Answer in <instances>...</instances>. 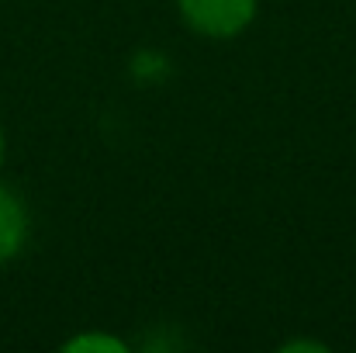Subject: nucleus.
I'll list each match as a JSON object with an SVG mask.
<instances>
[{
    "mask_svg": "<svg viewBox=\"0 0 356 353\" xmlns=\"http://www.w3.org/2000/svg\"><path fill=\"white\" fill-rule=\"evenodd\" d=\"M180 14L208 38H232L252 21L256 0H180Z\"/></svg>",
    "mask_w": 356,
    "mask_h": 353,
    "instance_id": "obj_1",
    "label": "nucleus"
},
{
    "mask_svg": "<svg viewBox=\"0 0 356 353\" xmlns=\"http://www.w3.org/2000/svg\"><path fill=\"white\" fill-rule=\"evenodd\" d=\"M28 239V212L17 194L0 187V263L17 256Z\"/></svg>",
    "mask_w": 356,
    "mask_h": 353,
    "instance_id": "obj_2",
    "label": "nucleus"
},
{
    "mask_svg": "<svg viewBox=\"0 0 356 353\" xmlns=\"http://www.w3.org/2000/svg\"><path fill=\"white\" fill-rule=\"evenodd\" d=\"M66 350H121V343L108 336H76L66 343Z\"/></svg>",
    "mask_w": 356,
    "mask_h": 353,
    "instance_id": "obj_3",
    "label": "nucleus"
},
{
    "mask_svg": "<svg viewBox=\"0 0 356 353\" xmlns=\"http://www.w3.org/2000/svg\"><path fill=\"white\" fill-rule=\"evenodd\" d=\"M0 163H3V132H0Z\"/></svg>",
    "mask_w": 356,
    "mask_h": 353,
    "instance_id": "obj_4",
    "label": "nucleus"
}]
</instances>
